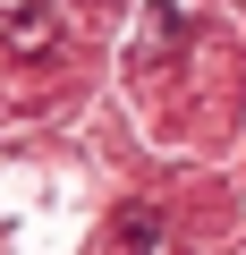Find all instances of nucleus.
I'll return each instance as SVG.
<instances>
[{
  "instance_id": "f257e3e1",
  "label": "nucleus",
  "mask_w": 246,
  "mask_h": 255,
  "mask_svg": "<svg viewBox=\"0 0 246 255\" xmlns=\"http://www.w3.org/2000/svg\"><path fill=\"white\" fill-rule=\"evenodd\" d=\"M153 247H162V213H153V204H128V213H119L110 255H153Z\"/></svg>"
},
{
  "instance_id": "f03ea898",
  "label": "nucleus",
  "mask_w": 246,
  "mask_h": 255,
  "mask_svg": "<svg viewBox=\"0 0 246 255\" xmlns=\"http://www.w3.org/2000/svg\"><path fill=\"white\" fill-rule=\"evenodd\" d=\"M51 34H60V17H51V9H26V17H9V26H0V43H9L17 60H26V51H43Z\"/></svg>"
}]
</instances>
